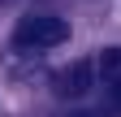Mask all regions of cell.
I'll return each mask as SVG.
<instances>
[{"label": "cell", "instance_id": "obj_1", "mask_svg": "<svg viewBox=\"0 0 121 117\" xmlns=\"http://www.w3.org/2000/svg\"><path fill=\"white\" fill-rule=\"evenodd\" d=\"M69 39V22L56 13H26L13 26V48L17 52H48Z\"/></svg>", "mask_w": 121, "mask_h": 117}, {"label": "cell", "instance_id": "obj_2", "mask_svg": "<svg viewBox=\"0 0 121 117\" xmlns=\"http://www.w3.org/2000/svg\"><path fill=\"white\" fill-rule=\"evenodd\" d=\"M91 78H95V65H86V61H73V65H65V69H60V74L52 78V87H56V95L73 100V95H86Z\"/></svg>", "mask_w": 121, "mask_h": 117}, {"label": "cell", "instance_id": "obj_3", "mask_svg": "<svg viewBox=\"0 0 121 117\" xmlns=\"http://www.w3.org/2000/svg\"><path fill=\"white\" fill-rule=\"evenodd\" d=\"M95 74L108 82V87H112V82H121V48H104V52H99Z\"/></svg>", "mask_w": 121, "mask_h": 117}, {"label": "cell", "instance_id": "obj_4", "mask_svg": "<svg viewBox=\"0 0 121 117\" xmlns=\"http://www.w3.org/2000/svg\"><path fill=\"white\" fill-rule=\"evenodd\" d=\"M108 104H112V108H121V82H112V87H108Z\"/></svg>", "mask_w": 121, "mask_h": 117}, {"label": "cell", "instance_id": "obj_5", "mask_svg": "<svg viewBox=\"0 0 121 117\" xmlns=\"http://www.w3.org/2000/svg\"><path fill=\"white\" fill-rule=\"evenodd\" d=\"M78 117H104V113H78Z\"/></svg>", "mask_w": 121, "mask_h": 117}]
</instances>
